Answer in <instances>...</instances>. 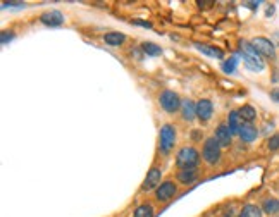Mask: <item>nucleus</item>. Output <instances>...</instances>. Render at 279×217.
<instances>
[{
    "mask_svg": "<svg viewBox=\"0 0 279 217\" xmlns=\"http://www.w3.org/2000/svg\"><path fill=\"white\" fill-rule=\"evenodd\" d=\"M135 24H138V26H145V28H152V23H145V21H133Z\"/></svg>",
    "mask_w": 279,
    "mask_h": 217,
    "instance_id": "28",
    "label": "nucleus"
},
{
    "mask_svg": "<svg viewBox=\"0 0 279 217\" xmlns=\"http://www.w3.org/2000/svg\"><path fill=\"white\" fill-rule=\"evenodd\" d=\"M40 21L45 24V26L55 28V26H60V24L64 23V14L60 11H57V9L45 11L42 16H40Z\"/></svg>",
    "mask_w": 279,
    "mask_h": 217,
    "instance_id": "9",
    "label": "nucleus"
},
{
    "mask_svg": "<svg viewBox=\"0 0 279 217\" xmlns=\"http://www.w3.org/2000/svg\"><path fill=\"white\" fill-rule=\"evenodd\" d=\"M104 42L111 47H119L126 42V35L121 33V31H111V33L104 35Z\"/></svg>",
    "mask_w": 279,
    "mask_h": 217,
    "instance_id": "14",
    "label": "nucleus"
},
{
    "mask_svg": "<svg viewBox=\"0 0 279 217\" xmlns=\"http://www.w3.org/2000/svg\"><path fill=\"white\" fill-rule=\"evenodd\" d=\"M262 208L257 205H245L240 212V217H262Z\"/></svg>",
    "mask_w": 279,
    "mask_h": 217,
    "instance_id": "20",
    "label": "nucleus"
},
{
    "mask_svg": "<svg viewBox=\"0 0 279 217\" xmlns=\"http://www.w3.org/2000/svg\"><path fill=\"white\" fill-rule=\"evenodd\" d=\"M238 114H240V118L245 124H252L257 119V111L252 105H243L238 111Z\"/></svg>",
    "mask_w": 279,
    "mask_h": 217,
    "instance_id": "16",
    "label": "nucleus"
},
{
    "mask_svg": "<svg viewBox=\"0 0 279 217\" xmlns=\"http://www.w3.org/2000/svg\"><path fill=\"white\" fill-rule=\"evenodd\" d=\"M198 162H200V154L193 147L181 148L176 155V164L181 169H195L198 166Z\"/></svg>",
    "mask_w": 279,
    "mask_h": 217,
    "instance_id": "2",
    "label": "nucleus"
},
{
    "mask_svg": "<svg viewBox=\"0 0 279 217\" xmlns=\"http://www.w3.org/2000/svg\"><path fill=\"white\" fill-rule=\"evenodd\" d=\"M12 38H14V31H2V36H0V42H2V45H6V43L11 42Z\"/></svg>",
    "mask_w": 279,
    "mask_h": 217,
    "instance_id": "24",
    "label": "nucleus"
},
{
    "mask_svg": "<svg viewBox=\"0 0 279 217\" xmlns=\"http://www.w3.org/2000/svg\"><path fill=\"white\" fill-rule=\"evenodd\" d=\"M181 105H183V102H181L179 95H177L176 91H172V90L162 91V95H160V107H162L165 112L174 114L176 111H179Z\"/></svg>",
    "mask_w": 279,
    "mask_h": 217,
    "instance_id": "4",
    "label": "nucleus"
},
{
    "mask_svg": "<svg viewBox=\"0 0 279 217\" xmlns=\"http://www.w3.org/2000/svg\"><path fill=\"white\" fill-rule=\"evenodd\" d=\"M240 52H241V55H243L245 66L248 67L250 71L262 72L265 69V62L262 60L260 54L252 47V43L250 42H245V40L243 42H240Z\"/></svg>",
    "mask_w": 279,
    "mask_h": 217,
    "instance_id": "1",
    "label": "nucleus"
},
{
    "mask_svg": "<svg viewBox=\"0 0 279 217\" xmlns=\"http://www.w3.org/2000/svg\"><path fill=\"white\" fill-rule=\"evenodd\" d=\"M176 143V128L172 124H164L160 128V152L169 154Z\"/></svg>",
    "mask_w": 279,
    "mask_h": 217,
    "instance_id": "5",
    "label": "nucleus"
},
{
    "mask_svg": "<svg viewBox=\"0 0 279 217\" xmlns=\"http://www.w3.org/2000/svg\"><path fill=\"white\" fill-rule=\"evenodd\" d=\"M262 210L265 214H277L279 212V200L276 198H265L264 205H262Z\"/></svg>",
    "mask_w": 279,
    "mask_h": 217,
    "instance_id": "21",
    "label": "nucleus"
},
{
    "mask_svg": "<svg viewBox=\"0 0 279 217\" xmlns=\"http://www.w3.org/2000/svg\"><path fill=\"white\" fill-rule=\"evenodd\" d=\"M250 43H252V47L255 48L260 55H265V57H270V59L276 57V47H274V43L270 42L269 38L257 36V38H253Z\"/></svg>",
    "mask_w": 279,
    "mask_h": 217,
    "instance_id": "6",
    "label": "nucleus"
},
{
    "mask_svg": "<svg viewBox=\"0 0 279 217\" xmlns=\"http://www.w3.org/2000/svg\"><path fill=\"white\" fill-rule=\"evenodd\" d=\"M257 136H258V130L253 124H243V128H241V131H240V138L243 140V142L252 143L257 140Z\"/></svg>",
    "mask_w": 279,
    "mask_h": 217,
    "instance_id": "15",
    "label": "nucleus"
},
{
    "mask_svg": "<svg viewBox=\"0 0 279 217\" xmlns=\"http://www.w3.org/2000/svg\"><path fill=\"white\" fill-rule=\"evenodd\" d=\"M202 157L209 166H216L221 160V145L216 140V136L207 138L204 142V148H202Z\"/></svg>",
    "mask_w": 279,
    "mask_h": 217,
    "instance_id": "3",
    "label": "nucleus"
},
{
    "mask_svg": "<svg viewBox=\"0 0 279 217\" xmlns=\"http://www.w3.org/2000/svg\"><path fill=\"white\" fill-rule=\"evenodd\" d=\"M141 50L147 55H150V57H159V55L162 54L160 45H157V43H153V42H143L141 43Z\"/></svg>",
    "mask_w": 279,
    "mask_h": 217,
    "instance_id": "18",
    "label": "nucleus"
},
{
    "mask_svg": "<svg viewBox=\"0 0 279 217\" xmlns=\"http://www.w3.org/2000/svg\"><path fill=\"white\" fill-rule=\"evenodd\" d=\"M270 98H272L274 102L279 103V88H276V90H272V93H270Z\"/></svg>",
    "mask_w": 279,
    "mask_h": 217,
    "instance_id": "27",
    "label": "nucleus"
},
{
    "mask_svg": "<svg viewBox=\"0 0 279 217\" xmlns=\"http://www.w3.org/2000/svg\"><path fill=\"white\" fill-rule=\"evenodd\" d=\"M181 108H183V118L186 121L195 119V116H197V103H193L192 100H184Z\"/></svg>",
    "mask_w": 279,
    "mask_h": 217,
    "instance_id": "19",
    "label": "nucleus"
},
{
    "mask_svg": "<svg viewBox=\"0 0 279 217\" xmlns=\"http://www.w3.org/2000/svg\"><path fill=\"white\" fill-rule=\"evenodd\" d=\"M228 126L229 130H231L233 135H240L241 128H243V121H241L240 114H238V111H231L228 116Z\"/></svg>",
    "mask_w": 279,
    "mask_h": 217,
    "instance_id": "13",
    "label": "nucleus"
},
{
    "mask_svg": "<svg viewBox=\"0 0 279 217\" xmlns=\"http://www.w3.org/2000/svg\"><path fill=\"white\" fill-rule=\"evenodd\" d=\"M133 217H153V208L152 205H140L138 208L135 210V214H133Z\"/></svg>",
    "mask_w": 279,
    "mask_h": 217,
    "instance_id": "22",
    "label": "nucleus"
},
{
    "mask_svg": "<svg viewBox=\"0 0 279 217\" xmlns=\"http://www.w3.org/2000/svg\"><path fill=\"white\" fill-rule=\"evenodd\" d=\"M197 4H198V6L202 7V6H212L214 2H197Z\"/></svg>",
    "mask_w": 279,
    "mask_h": 217,
    "instance_id": "29",
    "label": "nucleus"
},
{
    "mask_svg": "<svg viewBox=\"0 0 279 217\" xmlns=\"http://www.w3.org/2000/svg\"><path fill=\"white\" fill-rule=\"evenodd\" d=\"M195 48L198 52H202V54L209 55V57H214V59H222V57H224V52H222L221 48H217V47L205 45V43H195Z\"/></svg>",
    "mask_w": 279,
    "mask_h": 217,
    "instance_id": "12",
    "label": "nucleus"
},
{
    "mask_svg": "<svg viewBox=\"0 0 279 217\" xmlns=\"http://www.w3.org/2000/svg\"><path fill=\"white\" fill-rule=\"evenodd\" d=\"M176 193H177L176 184L172 183V181H164V183L155 190V198L159 200V202H169Z\"/></svg>",
    "mask_w": 279,
    "mask_h": 217,
    "instance_id": "8",
    "label": "nucleus"
},
{
    "mask_svg": "<svg viewBox=\"0 0 279 217\" xmlns=\"http://www.w3.org/2000/svg\"><path fill=\"white\" fill-rule=\"evenodd\" d=\"M267 145H269L270 150H277V148H279V135H274L272 138L269 140Z\"/></svg>",
    "mask_w": 279,
    "mask_h": 217,
    "instance_id": "25",
    "label": "nucleus"
},
{
    "mask_svg": "<svg viewBox=\"0 0 279 217\" xmlns=\"http://www.w3.org/2000/svg\"><path fill=\"white\" fill-rule=\"evenodd\" d=\"M160 179H162V171L159 167H152L150 171L147 172V178H145L143 184H141V190L143 191H152L157 190L160 186Z\"/></svg>",
    "mask_w": 279,
    "mask_h": 217,
    "instance_id": "7",
    "label": "nucleus"
},
{
    "mask_svg": "<svg viewBox=\"0 0 279 217\" xmlns=\"http://www.w3.org/2000/svg\"><path fill=\"white\" fill-rule=\"evenodd\" d=\"M231 136L233 133L229 130L228 124H219L216 130V140L219 142L221 147H229L231 145Z\"/></svg>",
    "mask_w": 279,
    "mask_h": 217,
    "instance_id": "11",
    "label": "nucleus"
},
{
    "mask_svg": "<svg viewBox=\"0 0 279 217\" xmlns=\"http://www.w3.org/2000/svg\"><path fill=\"white\" fill-rule=\"evenodd\" d=\"M214 114V103L210 100H200L197 102V118L200 121H209Z\"/></svg>",
    "mask_w": 279,
    "mask_h": 217,
    "instance_id": "10",
    "label": "nucleus"
},
{
    "mask_svg": "<svg viewBox=\"0 0 279 217\" xmlns=\"http://www.w3.org/2000/svg\"><path fill=\"white\" fill-rule=\"evenodd\" d=\"M197 178H198V174L195 169H181V171L177 172V179L183 184H192Z\"/></svg>",
    "mask_w": 279,
    "mask_h": 217,
    "instance_id": "17",
    "label": "nucleus"
},
{
    "mask_svg": "<svg viewBox=\"0 0 279 217\" xmlns=\"http://www.w3.org/2000/svg\"><path fill=\"white\" fill-rule=\"evenodd\" d=\"M4 7H24L23 2H4Z\"/></svg>",
    "mask_w": 279,
    "mask_h": 217,
    "instance_id": "26",
    "label": "nucleus"
},
{
    "mask_svg": "<svg viewBox=\"0 0 279 217\" xmlns=\"http://www.w3.org/2000/svg\"><path fill=\"white\" fill-rule=\"evenodd\" d=\"M236 66H238V59L231 57L229 60H224V62H222V71H224L226 74H233V72L236 71Z\"/></svg>",
    "mask_w": 279,
    "mask_h": 217,
    "instance_id": "23",
    "label": "nucleus"
}]
</instances>
